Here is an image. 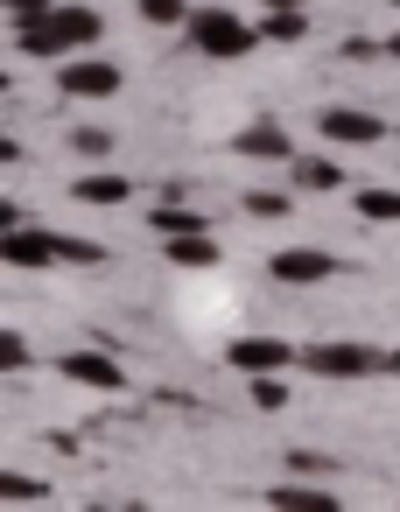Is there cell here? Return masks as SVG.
Segmentation results:
<instances>
[{
    "instance_id": "1",
    "label": "cell",
    "mask_w": 400,
    "mask_h": 512,
    "mask_svg": "<svg viewBox=\"0 0 400 512\" xmlns=\"http://www.w3.org/2000/svg\"><path fill=\"white\" fill-rule=\"evenodd\" d=\"M99 36H106L99 8H57L50 22L15 29V50H22L29 64H64V57H78V50H99Z\"/></svg>"
},
{
    "instance_id": "2",
    "label": "cell",
    "mask_w": 400,
    "mask_h": 512,
    "mask_svg": "<svg viewBox=\"0 0 400 512\" xmlns=\"http://www.w3.org/2000/svg\"><path fill=\"white\" fill-rule=\"evenodd\" d=\"M183 43H190L204 64H246V57L260 50V22H246L239 8H190Z\"/></svg>"
},
{
    "instance_id": "3",
    "label": "cell",
    "mask_w": 400,
    "mask_h": 512,
    "mask_svg": "<svg viewBox=\"0 0 400 512\" xmlns=\"http://www.w3.org/2000/svg\"><path fill=\"white\" fill-rule=\"evenodd\" d=\"M302 372H316V379H372V372H386V351L379 344H358V337L302 344Z\"/></svg>"
},
{
    "instance_id": "4",
    "label": "cell",
    "mask_w": 400,
    "mask_h": 512,
    "mask_svg": "<svg viewBox=\"0 0 400 512\" xmlns=\"http://www.w3.org/2000/svg\"><path fill=\"white\" fill-rule=\"evenodd\" d=\"M120 85H127V71L113 64V57H64L57 64V92L64 99H78V106H99V99H120Z\"/></svg>"
},
{
    "instance_id": "5",
    "label": "cell",
    "mask_w": 400,
    "mask_h": 512,
    "mask_svg": "<svg viewBox=\"0 0 400 512\" xmlns=\"http://www.w3.org/2000/svg\"><path fill=\"white\" fill-rule=\"evenodd\" d=\"M316 134H323L330 148H379V141H386V120L365 113V106H323V113H316Z\"/></svg>"
},
{
    "instance_id": "6",
    "label": "cell",
    "mask_w": 400,
    "mask_h": 512,
    "mask_svg": "<svg viewBox=\"0 0 400 512\" xmlns=\"http://www.w3.org/2000/svg\"><path fill=\"white\" fill-rule=\"evenodd\" d=\"M267 274H274L281 288H316V281H337V274H344V260H337V253H323V246H281V253L267 260Z\"/></svg>"
},
{
    "instance_id": "7",
    "label": "cell",
    "mask_w": 400,
    "mask_h": 512,
    "mask_svg": "<svg viewBox=\"0 0 400 512\" xmlns=\"http://www.w3.org/2000/svg\"><path fill=\"white\" fill-rule=\"evenodd\" d=\"M225 365L239 372V379H253V372H288V365H302V351L288 344V337H239V344H225Z\"/></svg>"
},
{
    "instance_id": "8",
    "label": "cell",
    "mask_w": 400,
    "mask_h": 512,
    "mask_svg": "<svg viewBox=\"0 0 400 512\" xmlns=\"http://www.w3.org/2000/svg\"><path fill=\"white\" fill-rule=\"evenodd\" d=\"M57 372H64L71 386H92V393H127V365H120L113 351H99V344L64 351V358H57Z\"/></svg>"
},
{
    "instance_id": "9",
    "label": "cell",
    "mask_w": 400,
    "mask_h": 512,
    "mask_svg": "<svg viewBox=\"0 0 400 512\" xmlns=\"http://www.w3.org/2000/svg\"><path fill=\"white\" fill-rule=\"evenodd\" d=\"M232 155H239V162H281V169H288V155H295V134H288L274 113H260V120H246V127L232 134Z\"/></svg>"
},
{
    "instance_id": "10",
    "label": "cell",
    "mask_w": 400,
    "mask_h": 512,
    "mask_svg": "<svg viewBox=\"0 0 400 512\" xmlns=\"http://www.w3.org/2000/svg\"><path fill=\"white\" fill-rule=\"evenodd\" d=\"M0 260H8V274H43V267H64V260H57V232H36V225L0 232Z\"/></svg>"
},
{
    "instance_id": "11",
    "label": "cell",
    "mask_w": 400,
    "mask_h": 512,
    "mask_svg": "<svg viewBox=\"0 0 400 512\" xmlns=\"http://www.w3.org/2000/svg\"><path fill=\"white\" fill-rule=\"evenodd\" d=\"M71 197L92 204V211H120V204H134V176H113V169H99V176H71Z\"/></svg>"
},
{
    "instance_id": "12",
    "label": "cell",
    "mask_w": 400,
    "mask_h": 512,
    "mask_svg": "<svg viewBox=\"0 0 400 512\" xmlns=\"http://www.w3.org/2000/svg\"><path fill=\"white\" fill-rule=\"evenodd\" d=\"M288 190L330 197V190H344V169H337L330 155H288Z\"/></svg>"
},
{
    "instance_id": "13",
    "label": "cell",
    "mask_w": 400,
    "mask_h": 512,
    "mask_svg": "<svg viewBox=\"0 0 400 512\" xmlns=\"http://www.w3.org/2000/svg\"><path fill=\"white\" fill-rule=\"evenodd\" d=\"M162 253H169V267H218V239H211V225H197V232H169L162 239Z\"/></svg>"
},
{
    "instance_id": "14",
    "label": "cell",
    "mask_w": 400,
    "mask_h": 512,
    "mask_svg": "<svg viewBox=\"0 0 400 512\" xmlns=\"http://www.w3.org/2000/svg\"><path fill=\"white\" fill-rule=\"evenodd\" d=\"M309 36V0H295V8H260V43H302Z\"/></svg>"
},
{
    "instance_id": "15",
    "label": "cell",
    "mask_w": 400,
    "mask_h": 512,
    "mask_svg": "<svg viewBox=\"0 0 400 512\" xmlns=\"http://www.w3.org/2000/svg\"><path fill=\"white\" fill-rule=\"evenodd\" d=\"M267 505H281V512H330L337 491H330V484H295V477H288V484L267 491Z\"/></svg>"
},
{
    "instance_id": "16",
    "label": "cell",
    "mask_w": 400,
    "mask_h": 512,
    "mask_svg": "<svg viewBox=\"0 0 400 512\" xmlns=\"http://www.w3.org/2000/svg\"><path fill=\"white\" fill-rule=\"evenodd\" d=\"M351 211H358L365 225H400V190L372 183V190H358V197H351Z\"/></svg>"
},
{
    "instance_id": "17",
    "label": "cell",
    "mask_w": 400,
    "mask_h": 512,
    "mask_svg": "<svg viewBox=\"0 0 400 512\" xmlns=\"http://www.w3.org/2000/svg\"><path fill=\"white\" fill-rule=\"evenodd\" d=\"M246 400H253L260 414H281V407H288V372H253V379H246Z\"/></svg>"
},
{
    "instance_id": "18",
    "label": "cell",
    "mask_w": 400,
    "mask_h": 512,
    "mask_svg": "<svg viewBox=\"0 0 400 512\" xmlns=\"http://www.w3.org/2000/svg\"><path fill=\"white\" fill-rule=\"evenodd\" d=\"M0 498H8V505H43V498H50V484H43V477L8 470V477H0Z\"/></svg>"
},
{
    "instance_id": "19",
    "label": "cell",
    "mask_w": 400,
    "mask_h": 512,
    "mask_svg": "<svg viewBox=\"0 0 400 512\" xmlns=\"http://www.w3.org/2000/svg\"><path fill=\"white\" fill-rule=\"evenodd\" d=\"M57 260H64V267H99L106 246H99V239H71V232H57Z\"/></svg>"
},
{
    "instance_id": "20",
    "label": "cell",
    "mask_w": 400,
    "mask_h": 512,
    "mask_svg": "<svg viewBox=\"0 0 400 512\" xmlns=\"http://www.w3.org/2000/svg\"><path fill=\"white\" fill-rule=\"evenodd\" d=\"M29 365H36V351H29V337H22V330H0V372H8V379H15V372H29Z\"/></svg>"
},
{
    "instance_id": "21",
    "label": "cell",
    "mask_w": 400,
    "mask_h": 512,
    "mask_svg": "<svg viewBox=\"0 0 400 512\" xmlns=\"http://www.w3.org/2000/svg\"><path fill=\"white\" fill-rule=\"evenodd\" d=\"M295 197L288 190H246V218H288Z\"/></svg>"
},
{
    "instance_id": "22",
    "label": "cell",
    "mask_w": 400,
    "mask_h": 512,
    "mask_svg": "<svg viewBox=\"0 0 400 512\" xmlns=\"http://www.w3.org/2000/svg\"><path fill=\"white\" fill-rule=\"evenodd\" d=\"M134 8H141V22H155V29H183V22H190L183 0H134Z\"/></svg>"
},
{
    "instance_id": "23",
    "label": "cell",
    "mask_w": 400,
    "mask_h": 512,
    "mask_svg": "<svg viewBox=\"0 0 400 512\" xmlns=\"http://www.w3.org/2000/svg\"><path fill=\"white\" fill-rule=\"evenodd\" d=\"M0 8H8V29H29V22L57 15V0H0Z\"/></svg>"
},
{
    "instance_id": "24",
    "label": "cell",
    "mask_w": 400,
    "mask_h": 512,
    "mask_svg": "<svg viewBox=\"0 0 400 512\" xmlns=\"http://www.w3.org/2000/svg\"><path fill=\"white\" fill-rule=\"evenodd\" d=\"M71 148L99 162V155H113V134H106V127H71Z\"/></svg>"
},
{
    "instance_id": "25",
    "label": "cell",
    "mask_w": 400,
    "mask_h": 512,
    "mask_svg": "<svg viewBox=\"0 0 400 512\" xmlns=\"http://www.w3.org/2000/svg\"><path fill=\"white\" fill-rule=\"evenodd\" d=\"M288 477H330V456H316V449H288Z\"/></svg>"
},
{
    "instance_id": "26",
    "label": "cell",
    "mask_w": 400,
    "mask_h": 512,
    "mask_svg": "<svg viewBox=\"0 0 400 512\" xmlns=\"http://www.w3.org/2000/svg\"><path fill=\"white\" fill-rule=\"evenodd\" d=\"M372 57H386V43H372V36H351L344 43V64H372Z\"/></svg>"
},
{
    "instance_id": "27",
    "label": "cell",
    "mask_w": 400,
    "mask_h": 512,
    "mask_svg": "<svg viewBox=\"0 0 400 512\" xmlns=\"http://www.w3.org/2000/svg\"><path fill=\"white\" fill-rule=\"evenodd\" d=\"M386 57H393V64H400V29H393V36H386Z\"/></svg>"
},
{
    "instance_id": "28",
    "label": "cell",
    "mask_w": 400,
    "mask_h": 512,
    "mask_svg": "<svg viewBox=\"0 0 400 512\" xmlns=\"http://www.w3.org/2000/svg\"><path fill=\"white\" fill-rule=\"evenodd\" d=\"M386 372H393V379H400V344H393V351H386Z\"/></svg>"
},
{
    "instance_id": "29",
    "label": "cell",
    "mask_w": 400,
    "mask_h": 512,
    "mask_svg": "<svg viewBox=\"0 0 400 512\" xmlns=\"http://www.w3.org/2000/svg\"><path fill=\"white\" fill-rule=\"evenodd\" d=\"M260 8H295V0H260Z\"/></svg>"
},
{
    "instance_id": "30",
    "label": "cell",
    "mask_w": 400,
    "mask_h": 512,
    "mask_svg": "<svg viewBox=\"0 0 400 512\" xmlns=\"http://www.w3.org/2000/svg\"><path fill=\"white\" fill-rule=\"evenodd\" d=\"M386 8H400V0H386Z\"/></svg>"
}]
</instances>
